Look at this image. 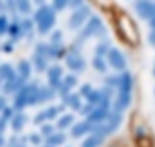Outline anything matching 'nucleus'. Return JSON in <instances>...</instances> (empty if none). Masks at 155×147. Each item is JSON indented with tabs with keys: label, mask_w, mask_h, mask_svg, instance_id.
<instances>
[{
	"label": "nucleus",
	"mask_w": 155,
	"mask_h": 147,
	"mask_svg": "<svg viewBox=\"0 0 155 147\" xmlns=\"http://www.w3.org/2000/svg\"><path fill=\"white\" fill-rule=\"evenodd\" d=\"M36 22H38V29L39 32H48L50 28H53L55 24V10L48 7V5H43L41 9L36 12Z\"/></svg>",
	"instance_id": "obj_1"
},
{
	"label": "nucleus",
	"mask_w": 155,
	"mask_h": 147,
	"mask_svg": "<svg viewBox=\"0 0 155 147\" xmlns=\"http://www.w3.org/2000/svg\"><path fill=\"white\" fill-rule=\"evenodd\" d=\"M36 92L38 89L34 86H28V87H24L22 91L19 92V96H15V108H24L26 104L29 103H34L36 101Z\"/></svg>",
	"instance_id": "obj_2"
},
{
	"label": "nucleus",
	"mask_w": 155,
	"mask_h": 147,
	"mask_svg": "<svg viewBox=\"0 0 155 147\" xmlns=\"http://www.w3.org/2000/svg\"><path fill=\"white\" fill-rule=\"evenodd\" d=\"M107 60H109V65L113 67V69H116V70L126 69V60H124L123 55H121V51L116 50V48H113V50L107 51Z\"/></svg>",
	"instance_id": "obj_3"
},
{
	"label": "nucleus",
	"mask_w": 155,
	"mask_h": 147,
	"mask_svg": "<svg viewBox=\"0 0 155 147\" xmlns=\"http://www.w3.org/2000/svg\"><path fill=\"white\" fill-rule=\"evenodd\" d=\"M89 12H91V10H89V7H80V9H77L72 14L70 21H68L70 28H72V29H78L84 24V21L89 17Z\"/></svg>",
	"instance_id": "obj_4"
},
{
	"label": "nucleus",
	"mask_w": 155,
	"mask_h": 147,
	"mask_svg": "<svg viewBox=\"0 0 155 147\" xmlns=\"http://www.w3.org/2000/svg\"><path fill=\"white\" fill-rule=\"evenodd\" d=\"M135 9L137 12L141 15V17H147V19H152L153 17V4H152V0H138L137 4H135Z\"/></svg>",
	"instance_id": "obj_5"
},
{
	"label": "nucleus",
	"mask_w": 155,
	"mask_h": 147,
	"mask_svg": "<svg viewBox=\"0 0 155 147\" xmlns=\"http://www.w3.org/2000/svg\"><path fill=\"white\" fill-rule=\"evenodd\" d=\"M67 65H68L70 69H73V70H84L85 69V62H84V58L80 55H77V53H70V55L67 56Z\"/></svg>",
	"instance_id": "obj_6"
},
{
	"label": "nucleus",
	"mask_w": 155,
	"mask_h": 147,
	"mask_svg": "<svg viewBox=\"0 0 155 147\" xmlns=\"http://www.w3.org/2000/svg\"><path fill=\"white\" fill-rule=\"evenodd\" d=\"M99 29H101V19L92 17L91 21H89V24L85 26V29H84V38L92 36V34H94V32H97Z\"/></svg>",
	"instance_id": "obj_7"
},
{
	"label": "nucleus",
	"mask_w": 155,
	"mask_h": 147,
	"mask_svg": "<svg viewBox=\"0 0 155 147\" xmlns=\"http://www.w3.org/2000/svg\"><path fill=\"white\" fill-rule=\"evenodd\" d=\"M131 101V96H130V91H121L118 101H116V111H123Z\"/></svg>",
	"instance_id": "obj_8"
},
{
	"label": "nucleus",
	"mask_w": 155,
	"mask_h": 147,
	"mask_svg": "<svg viewBox=\"0 0 155 147\" xmlns=\"http://www.w3.org/2000/svg\"><path fill=\"white\" fill-rule=\"evenodd\" d=\"M102 140H104V133H94L92 137H89L85 140V142L82 144V147H99L101 144H102Z\"/></svg>",
	"instance_id": "obj_9"
},
{
	"label": "nucleus",
	"mask_w": 155,
	"mask_h": 147,
	"mask_svg": "<svg viewBox=\"0 0 155 147\" xmlns=\"http://www.w3.org/2000/svg\"><path fill=\"white\" fill-rule=\"evenodd\" d=\"M50 82L53 87H60V77H61V69L60 67H51L50 70Z\"/></svg>",
	"instance_id": "obj_10"
},
{
	"label": "nucleus",
	"mask_w": 155,
	"mask_h": 147,
	"mask_svg": "<svg viewBox=\"0 0 155 147\" xmlns=\"http://www.w3.org/2000/svg\"><path fill=\"white\" fill-rule=\"evenodd\" d=\"M92 127L87 121H84V123H78V125H75L73 127V130H72V133H73V137H80V135H84V133H87L89 130H91Z\"/></svg>",
	"instance_id": "obj_11"
},
{
	"label": "nucleus",
	"mask_w": 155,
	"mask_h": 147,
	"mask_svg": "<svg viewBox=\"0 0 155 147\" xmlns=\"http://www.w3.org/2000/svg\"><path fill=\"white\" fill-rule=\"evenodd\" d=\"M106 115H107V108H106V104H104V106H101L97 111H94V113L89 116V120H91V121H101Z\"/></svg>",
	"instance_id": "obj_12"
},
{
	"label": "nucleus",
	"mask_w": 155,
	"mask_h": 147,
	"mask_svg": "<svg viewBox=\"0 0 155 147\" xmlns=\"http://www.w3.org/2000/svg\"><path fill=\"white\" fill-rule=\"evenodd\" d=\"M53 97V89H41L36 92V101H48Z\"/></svg>",
	"instance_id": "obj_13"
},
{
	"label": "nucleus",
	"mask_w": 155,
	"mask_h": 147,
	"mask_svg": "<svg viewBox=\"0 0 155 147\" xmlns=\"http://www.w3.org/2000/svg\"><path fill=\"white\" fill-rule=\"evenodd\" d=\"M26 116L24 115H15L14 118H12V128L14 130H21L24 127V123H26Z\"/></svg>",
	"instance_id": "obj_14"
},
{
	"label": "nucleus",
	"mask_w": 155,
	"mask_h": 147,
	"mask_svg": "<svg viewBox=\"0 0 155 147\" xmlns=\"http://www.w3.org/2000/svg\"><path fill=\"white\" fill-rule=\"evenodd\" d=\"M21 84H22V82H21V79L10 75V77H9V84L5 86V92H10V91H14V89H17Z\"/></svg>",
	"instance_id": "obj_15"
},
{
	"label": "nucleus",
	"mask_w": 155,
	"mask_h": 147,
	"mask_svg": "<svg viewBox=\"0 0 155 147\" xmlns=\"http://www.w3.org/2000/svg\"><path fill=\"white\" fill-rule=\"evenodd\" d=\"M119 86H121V91H130L131 89V75L124 74L123 77L119 79Z\"/></svg>",
	"instance_id": "obj_16"
},
{
	"label": "nucleus",
	"mask_w": 155,
	"mask_h": 147,
	"mask_svg": "<svg viewBox=\"0 0 155 147\" xmlns=\"http://www.w3.org/2000/svg\"><path fill=\"white\" fill-rule=\"evenodd\" d=\"M87 97H89V101L91 103H99V101H102V92L101 91H91L89 94H87Z\"/></svg>",
	"instance_id": "obj_17"
},
{
	"label": "nucleus",
	"mask_w": 155,
	"mask_h": 147,
	"mask_svg": "<svg viewBox=\"0 0 155 147\" xmlns=\"http://www.w3.org/2000/svg\"><path fill=\"white\" fill-rule=\"evenodd\" d=\"M17 7L21 12L24 14H28L29 10H31V4H29V0H17Z\"/></svg>",
	"instance_id": "obj_18"
},
{
	"label": "nucleus",
	"mask_w": 155,
	"mask_h": 147,
	"mask_svg": "<svg viewBox=\"0 0 155 147\" xmlns=\"http://www.w3.org/2000/svg\"><path fill=\"white\" fill-rule=\"evenodd\" d=\"M19 69H21V75L22 77H29V74H31V65L28 62H21L19 63Z\"/></svg>",
	"instance_id": "obj_19"
},
{
	"label": "nucleus",
	"mask_w": 155,
	"mask_h": 147,
	"mask_svg": "<svg viewBox=\"0 0 155 147\" xmlns=\"http://www.w3.org/2000/svg\"><path fill=\"white\" fill-rule=\"evenodd\" d=\"M48 142H50L51 145H58V144H63L65 142V137L61 135V133H58V135H51V137L48 138Z\"/></svg>",
	"instance_id": "obj_20"
},
{
	"label": "nucleus",
	"mask_w": 155,
	"mask_h": 147,
	"mask_svg": "<svg viewBox=\"0 0 155 147\" xmlns=\"http://www.w3.org/2000/svg\"><path fill=\"white\" fill-rule=\"evenodd\" d=\"M67 103L72 106L73 110H80V101H78V96H68V97H67Z\"/></svg>",
	"instance_id": "obj_21"
},
{
	"label": "nucleus",
	"mask_w": 155,
	"mask_h": 147,
	"mask_svg": "<svg viewBox=\"0 0 155 147\" xmlns=\"http://www.w3.org/2000/svg\"><path fill=\"white\" fill-rule=\"evenodd\" d=\"M36 65H38V70H39V72L46 69V58H45V55L41 56L39 53H36Z\"/></svg>",
	"instance_id": "obj_22"
},
{
	"label": "nucleus",
	"mask_w": 155,
	"mask_h": 147,
	"mask_svg": "<svg viewBox=\"0 0 155 147\" xmlns=\"http://www.w3.org/2000/svg\"><path fill=\"white\" fill-rule=\"evenodd\" d=\"M72 121H73V116L72 115H67V116H63V118L58 121V127H60V128H67Z\"/></svg>",
	"instance_id": "obj_23"
},
{
	"label": "nucleus",
	"mask_w": 155,
	"mask_h": 147,
	"mask_svg": "<svg viewBox=\"0 0 155 147\" xmlns=\"http://www.w3.org/2000/svg\"><path fill=\"white\" fill-rule=\"evenodd\" d=\"M94 67H96L97 70H101V72H104L106 70V62L101 58V56H96V58H94Z\"/></svg>",
	"instance_id": "obj_24"
},
{
	"label": "nucleus",
	"mask_w": 155,
	"mask_h": 147,
	"mask_svg": "<svg viewBox=\"0 0 155 147\" xmlns=\"http://www.w3.org/2000/svg\"><path fill=\"white\" fill-rule=\"evenodd\" d=\"M60 108H48V111H45V116L46 118H55L56 115H58Z\"/></svg>",
	"instance_id": "obj_25"
},
{
	"label": "nucleus",
	"mask_w": 155,
	"mask_h": 147,
	"mask_svg": "<svg viewBox=\"0 0 155 147\" xmlns=\"http://www.w3.org/2000/svg\"><path fill=\"white\" fill-rule=\"evenodd\" d=\"M75 82H77V79L73 77V75H70V77H65V86H67V87H72V86H75Z\"/></svg>",
	"instance_id": "obj_26"
},
{
	"label": "nucleus",
	"mask_w": 155,
	"mask_h": 147,
	"mask_svg": "<svg viewBox=\"0 0 155 147\" xmlns=\"http://www.w3.org/2000/svg\"><path fill=\"white\" fill-rule=\"evenodd\" d=\"M67 4H68V0H55V9L61 10Z\"/></svg>",
	"instance_id": "obj_27"
},
{
	"label": "nucleus",
	"mask_w": 155,
	"mask_h": 147,
	"mask_svg": "<svg viewBox=\"0 0 155 147\" xmlns=\"http://www.w3.org/2000/svg\"><path fill=\"white\" fill-rule=\"evenodd\" d=\"M7 31V21H5L4 15H0V32H5Z\"/></svg>",
	"instance_id": "obj_28"
},
{
	"label": "nucleus",
	"mask_w": 155,
	"mask_h": 147,
	"mask_svg": "<svg viewBox=\"0 0 155 147\" xmlns=\"http://www.w3.org/2000/svg\"><path fill=\"white\" fill-rule=\"evenodd\" d=\"M107 50V45L106 43H102V45H99V48H97V56H102L104 55V51Z\"/></svg>",
	"instance_id": "obj_29"
},
{
	"label": "nucleus",
	"mask_w": 155,
	"mask_h": 147,
	"mask_svg": "<svg viewBox=\"0 0 155 147\" xmlns=\"http://www.w3.org/2000/svg\"><path fill=\"white\" fill-rule=\"evenodd\" d=\"M91 91H92V89H91V86H84V89H82V91H80V92H82L84 96H87V94H89V92H91Z\"/></svg>",
	"instance_id": "obj_30"
},
{
	"label": "nucleus",
	"mask_w": 155,
	"mask_h": 147,
	"mask_svg": "<svg viewBox=\"0 0 155 147\" xmlns=\"http://www.w3.org/2000/svg\"><path fill=\"white\" fill-rule=\"evenodd\" d=\"M68 4H70V5H72V7H78V5L82 4V0H70Z\"/></svg>",
	"instance_id": "obj_31"
},
{
	"label": "nucleus",
	"mask_w": 155,
	"mask_h": 147,
	"mask_svg": "<svg viewBox=\"0 0 155 147\" xmlns=\"http://www.w3.org/2000/svg\"><path fill=\"white\" fill-rule=\"evenodd\" d=\"M60 38H61V32H56V34H53V43H60Z\"/></svg>",
	"instance_id": "obj_32"
},
{
	"label": "nucleus",
	"mask_w": 155,
	"mask_h": 147,
	"mask_svg": "<svg viewBox=\"0 0 155 147\" xmlns=\"http://www.w3.org/2000/svg\"><path fill=\"white\" fill-rule=\"evenodd\" d=\"M10 32H12V36H14V34H19V28H17V26H12Z\"/></svg>",
	"instance_id": "obj_33"
},
{
	"label": "nucleus",
	"mask_w": 155,
	"mask_h": 147,
	"mask_svg": "<svg viewBox=\"0 0 155 147\" xmlns=\"http://www.w3.org/2000/svg\"><path fill=\"white\" fill-rule=\"evenodd\" d=\"M4 108H5V99L4 97H0V111L4 110Z\"/></svg>",
	"instance_id": "obj_34"
},
{
	"label": "nucleus",
	"mask_w": 155,
	"mask_h": 147,
	"mask_svg": "<svg viewBox=\"0 0 155 147\" xmlns=\"http://www.w3.org/2000/svg\"><path fill=\"white\" fill-rule=\"evenodd\" d=\"M91 108H92V104H87L82 111H84V113H91Z\"/></svg>",
	"instance_id": "obj_35"
},
{
	"label": "nucleus",
	"mask_w": 155,
	"mask_h": 147,
	"mask_svg": "<svg viewBox=\"0 0 155 147\" xmlns=\"http://www.w3.org/2000/svg\"><path fill=\"white\" fill-rule=\"evenodd\" d=\"M31 140H32L34 144H38V142H39V138H38V135H32V138H31Z\"/></svg>",
	"instance_id": "obj_36"
},
{
	"label": "nucleus",
	"mask_w": 155,
	"mask_h": 147,
	"mask_svg": "<svg viewBox=\"0 0 155 147\" xmlns=\"http://www.w3.org/2000/svg\"><path fill=\"white\" fill-rule=\"evenodd\" d=\"M43 132H45V133H50V132H51V127H45V128H43Z\"/></svg>",
	"instance_id": "obj_37"
},
{
	"label": "nucleus",
	"mask_w": 155,
	"mask_h": 147,
	"mask_svg": "<svg viewBox=\"0 0 155 147\" xmlns=\"http://www.w3.org/2000/svg\"><path fill=\"white\" fill-rule=\"evenodd\" d=\"M148 41H150L152 45H153V32H150V36H148Z\"/></svg>",
	"instance_id": "obj_38"
},
{
	"label": "nucleus",
	"mask_w": 155,
	"mask_h": 147,
	"mask_svg": "<svg viewBox=\"0 0 155 147\" xmlns=\"http://www.w3.org/2000/svg\"><path fill=\"white\" fill-rule=\"evenodd\" d=\"M2 142H4V140H2V137H0V145H2Z\"/></svg>",
	"instance_id": "obj_39"
}]
</instances>
